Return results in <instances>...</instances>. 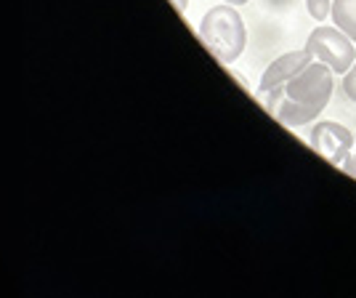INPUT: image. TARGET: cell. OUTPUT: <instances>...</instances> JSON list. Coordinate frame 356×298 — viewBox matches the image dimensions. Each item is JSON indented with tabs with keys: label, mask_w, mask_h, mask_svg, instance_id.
<instances>
[{
	"label": "cell",
	"mask_w": 356,
	"mask_h": 298,
	"mask_svg": "<svg viewBox=\"0 0 356 298\" xmlns=\"http://www.w3.org/2000/svg\"><path fill=\"white\" fill-rule=\"evenodd\" d=\"M197 32H200V40L205 43V48L221 64L237 61L248 45V27L237 8L229 3L213 6L208 14L202 16Z\"/></svg>",
	"instance_id": "1"
},
{
	"label": "cell",
	"mask_w": 356,
	"mask_h": 298,
	"mask_svg": "<svg viewBox=\"0 0 356 298\" xmlns=\"http://www.w3.org/2000/svg\"><path fill=\"white\" fill-rule=\"evenodd\" d=\"M306 51L316 61L327 64L335 74H346L356 61V43L335 24H319L316 30H312Z\"/></svg>",
	"instance_id": "2"
},
{
	"label": "cell",
	"mask_w": 356,
	"mask_h": 298,
	"mask_svg": "<svg viewBox=\"0 0 356 298\" xmlns=\"http://www.w3.org/2000/svg\"><path fill=\"white\" fill-rule=\"evenodd\" d=\"M335 88V72L314 59L284 86V96L296 102H312V104H330V96Z\"/></svg>",
	"instance_id": "3"
},
{
	"label": "cell",
	"mask_w": 356,
	"mask_h": 298,
	"mask_svg": "<svg viewBox=\"0 0 356 298\" xmlns=\"http://www.w3.org/2000/svg\"><path fill=\"white\" fill-rule=\"evenodd\" d=\"M309 144H312V149L316 155H322L327 163H332V165H343V160H346L356 147L354 134H351L346 125L335 123V120H319L312 128Z\"/></svg>",
	"instance_id": "4"
},
{
	"label": "cell",
	"mask_w": 356,
	"mask_h": 298,
	"mask_svg": "<svg viewBox=\"0 0 356 298\" xmlns=\"http://www.w3.org/2000/svg\"><path fill=\"white\" fill-rule=\"evenodd\" d=\"M314 56L303 48V51H290V54H282L280 59H274L268 64V70L261 77V86L255 91V96H264V93H271L277 88H284L293 77H296L306 64H312Z\"/></svg>",
	"instance_id": "5"
},
{
	"label": "cell",
	"mask_w": 356,
	"mask_h": 298,
	"mask_svg": "<svg viewBox=\"0 0 356 298\" xmlns=\"http://www.w3.org/2000/svg\"><path fill=\"white\" fill-rule=\"evenodd\" d=\"M327 104H312V102H296V99H287L282 96L277 104L271 107L268 112L280 120L287 128H300V125H309L312 120H316L325 112Z\"/></svg>",
	"instance_id": "6"
},
{
	"label": "cell",
	"mask_w": 356,
	"mask_h": 298,
	"mask_svg": "<svg viewBox=\"0 0 356 298\" xmlns=\"http://www.w3.org/2000/svg\"><path fill=\"white\" fill-rule=\"evenodd\" d=\"M332 24L341 27L356 43V0H332Z\"/></svg>",
	"instance_id": "7"
},
{
	"label": "cell",
	"mask_w": 356,
	"mask_h": 298,
	"mask_svg": "<svg viewBox=\"0 0 356 298\" xmlns=\"http://www.w3.org/2000/svg\"><path fill=\"white\" fill-rule=\"evenodd\" d=\"M306 11L316 22H325V19H330V11H332V0H306Z\"/></svg>",
	"instance_id": "8"
},
{
	"label": "cell",
	"mask_w": 356,
	"mask_h": 298,
	"mask_svg": "<svg viewBox=\"0 0 356 298\" xmlns=\"http://www.w3.org/2000/svg\"><path fill=\"white\" fill-rule=\"evenodd\" d=\"M343 93L356 104V61H354V67L343 74Z\"/></svg>",
	"instance_id": "9"
},
{
	"label": "cell",
	"mask_w": 356,
	"mask_h": 298,
	"mask_svg": "<svg viewBox=\"0 0 356 298\" xmlns=\"http://www.w3.org/2000/svg\"><path fill=\"white\" fill-rule=\"evenodd\" d=\"M341 168L346 171V173H348V176H354V179H356V152H351V155L343 160Z\"/></svg>",
	"instance_id": "10"
},
{
	"label": "cell",
	"mask_w": 356,
	"mask_h": 298,
	"mask_svg": "<svg viewBox=\"0 0 356 298\" xmlns=\"http://www.w3.org/2000/svg\"><path fill=\"white\" fill-rule=\"evenodd\" d=\"M173 6H176L178 14H186V8H189V0H170Z\"/></svg>",
	"instance_id": "11"
},
{
	"label": "cell",
	"mask_w": 356,
	"mask_h": 298,
	"mask_svg": "<svg viewBox=\"0 0 356 298\" xmlns=\"http://www.w3.org/2000/svg\"><path fill=\"white\" fill-rule=\"evenodd\" d=\"M223 3H229V6H245L248 0H223Z\"/></svg>",
	"instance_id": "12"
},
{
	"label": "cell",
	"mask_w": 356,
	"mask_h": 298,
	"mask_svg": "<svg viewBox=\"0 0 356 298\" xmlns=\"http://www.w3.org/2000/svg\"><path fill=\"white\" fill-rule=\"evenodd\" d=\"M354 141H356V134H354Z\"/></svg>",
	"instance_id": "13"
}]
</instances>
